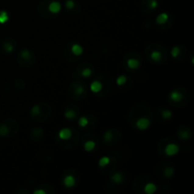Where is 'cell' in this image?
<instances>
[{
	"label": "cell",
	"instance_id": "cell-1",
	"mask_svg": "<svg viewBox=\"0 0 194 194\" xmlns=\"http://www.w3.org/2000/svg\"><path fill=\"white\" fill-rule=\"evenodd\" d=\"M150 125H151V120H150L149 118L143 117V118H140L136 120V126L138 130H141V131H145L147 130Z\"/></svg>",
	"mask_w": 194,
	"mask_h": 194
},
{
	"label": "cell",
	"instance_id": "cell-2",
	"mask_svg": "<svg viewBox=\"0 0 194 194\" xmlns=\"http://www.w3.org/2000/svg\"><path fill=\"white\" fill-rule=\"evenodd\" d=\"M179 153V146L175 143L168 144L165 148V153L168 156H173Z\"/></svg>",
	"mask_w": 194,
	"mask_h": 194
},
{
	"label": "cell",
	"instance_id": "cell-3",
	"mask_svg": "<svg viewBox=\"0 0 194 194\" xmlns=\"http://www.w3.org/2000/svg\"><path fill=\"white\" fill-rule=\"evenodd\" d=\"M63 183H64L65 188L71 189L76 185V178L74 177V175H72V174H67L65 177L64 178Z\"/></svg>",
	"mask_w": 194,
	"mask_h": 194
},
{
	"label": "cell",
	"instance_id": "cell-4",
	"mask_svg": "<svg viewBox=\"0 0 194 194\" xmlns=\"http://www.w3.org/2000/svg\"><path fill=\"white\" fill-rule=\"evenodd\" d=\"M58 136H59V138L62 140H68L72 136V131L69 128H63L59 131Z\"/></svg>",
	"mask_w": 194,
	"mask_h": 194
},
{
	"label": "cell",
	"instance_id": "cell-5",
	"mask_svg": "<svg viewBox=\"0 0 194 194\" xmlns=\"http://www.w3.org/2000/svg\"><path fill=\"white\" fill-rule=\"evenodd\" d=\"M61 10H62V5L59 1H51L48 5V11L53 14L59 13Z\"/></svg>",
	"mask_w": 194,
	"mask_h": 194
},
{
	"label": "cell",
	"instance_id": "cell-6",
	"mask_svg": "<svg viewBox=\"0 0 194 194\" xmlns=\"http://www.w3.org/2000/svg\"><path fill=\"white\" fill-rule=\"evenodd\" d=\"M127 66L133 70L138 69L140 67V61L136 58H129L127 60Z\"/></svg>",
	"mask_w": 194,
	"mask_h": 194
},
{
	"label": "cell",
	"instance_id": "cell-7",
	"mask_svg": "<svg viewBox=\"0 0 194 194\" xmlns=\"http://www.w3.org/2000/svg\"><path fill=\"white\" fill-rule=\"evenodd\" d=\"M170 100L173 102H180L183 100V94L178 90H173L170 94Z\"/></svg>",
	"mask_w": 194,
	"mask_h": 194
},
{
	"label": "cell",
	"instance_id": "cell-8",
	"mask_svg": "<svg viewBox=\"0 0 194 194\" xmlns=\"http://www.w3.org/2000/svg\"><path fill=\"white\" fill-rule=\"evenodd\" d=\"M150 57H151V59L153 62H155V63H159V62H161L162 59H163V54H162V52L159 51V50H153V51L151 52Z\"/></svg>",
	"mask_w": 194,
	"mask_h": 194
},
{
	"label": "cell",
	"instance_id": "cell-9",
	"mask_svg": "<svg viewBox=\"0 0 194 194\" xmlns=\"http://www.w3.org/2000/svg\"><path fill=\"white\" fill-rule=\"evenodd\" d=\"M90 90L94 93H99L102 90V83L100 81H94L90 84Z\"/></svg>",
	"mask_w": 194,
	"mask_h": 194
},
{
	"label": "cell",
	"instance_id": "cell-10",
	"mask_svg": "<svg viewBox=\"0 0 194 194\" xmlns=\"http://www.w3.org/2000/svg\"><path fill=\"white\" fill-rule=\"evenodd\" d=\"M168 20H169V14L167 12H162L156 17V23L158 25H164L168 22Z\"/></svg>",
	"mask_w": 194,
	"mask_h": 194
},
{
	"label": "cell",
	"instance_id": "cell-11",
	"mask_svg": "<svg viewBox=\"0 0 194 194\" xmlns=\"http://www.w3.org/2000/svg\"><path fill=\"white\" fill-rule=\"evenodd\" d=\"M71 51L74 55L80 56L83 53V48L81 45H79V44H74L71 48Z\"/></svg>",
	"mask_w": 194,
	"mask_h": 194
},
{
	"label": "cell",
	"instance_id": "cell-12",
	"mask_svg": "<svg viewBox=\"0 0 194 194\" xmlns=\"http://www.w3.org/2000/svg\"><path fill=\"white\" fill-rule=\"evenodd\" d=\"M156 189H157V187L153 182H150V183L146 184V186L144 187V191L147 194H153L156 191Z\"/></svg>",
	"mask_w": 194,
	"mask_h": 194
},
{
	"label": "cell",
	"instance_id": "cell-13",
	"mask_svg": "<svg viewBox=\"0 0 194 194\" xmlns=\"http://www.w3.org/2000/svg\"><path fill=\"white\" fill-rule=\"evenodd\" d=\"M114 183H116V184H120L123 182V180H124V178H123V175L121 172H116L115 174H113L111 176V178H110Z\"/></svg>",
	"mask_w": 194,
	"mask_h": 194
},
{
	"label": "cell",
	"instance_id": "cell-14",
	"mask_svg": "<svg viewBox=\"0 0 194 194\" xmlns=\"http://www.w3.org/2000/svg\"><path fill=\"white\" fill-rule=\"evenodd\" d=\"M178 136L181 139L185 140V139H189L191 136V134H190V132L188 129H181L178 132Z\"/></svg>",
	"mask_w": 194,
	"mask_h": 194
},
{
	"label": "cell",
	"instance_id": "cell-15",
	"mask_svg": "<svg viewBox=\"0 0 194 194\" xmlns=\"http://www.w3.org/2000/svg\"><path fill=\"white\" fill-rule=\"evenodd\" d=\"M95 147H96V143L94 142L93 140H88L86 141V142L84 143L83 145V148L86 152H92L95 150Z\"/></svg>",
	"mask_w": 194,
	"mask_h": 194
},
{
	"label": "cell",
	"instance_id": "cell-16",
	"mask_svg": "<svg viewBox=\"0 0 194 194\" xmlns=\"http://www.w3.org/2000/svg\"><path fill=\"white\" fill-rule=\"evenodd\" d=\"M10 134V128L5 123H2L0 125V136H7Z\"/></svg>",
	"mask_w": 194,
	"mask_h": 194
},
{
	"label": "cell",
	"instance_id": "cell-17",
	"mask_svg": "<svg viewBox=\"0 0 194 194\" xmlns=\"http://www.w3.org/2000/svg\"><path fill=\"white\" fill-rule=\"evenodd\" d=\"M3 49L5 50V52L7 53H12V52L14 50V46L13 44H12L11 42H6L3 44Z\"/></svg>",
	"mask_w": 194,
	"mask_h": 194
},
{
	"label": "cell",
	"instance_id": "cell-18",
	"mask_svg": "<svg viewBox=\"0 0 194 194\" xmlns=\"http://www.w3.org/2000/svg\"><path fill=\"white\" fill-rule=\"evenodd\" d=\"M174 174V169L171 167H167L166 169L164 170V175H165V177L167 179H170L171 178L172 176Z\"/></svg>",
	"mask_w": 194,
	"mask_h": 194
},
{
	"label": "cell",
	"instance_id": "cell-19",
	"mask_svg": "<svg viewBox=\"0 0 194 194\" xmlns=\"http://www.w3.org/2000/svg\"><path fill=\"white\" fill-rule=\"evenodd\" d=\"M10 17L6 11H1L0 12V24H5L9 21Z\"/></svg>",
	"mask_w": 194,
	"mask_h": 194
},
{
	"label": "cell",
	"instance_id": "cell-20",
	"mask_svg": "<svg viewBox=\"0 0 194 194\" xmlns=\"http://www.w3.org/2000/svg\"><path fill=\"white\" fill-rule=\"evenodd\" d=\"M65 117L69 120H72L77 117V113L74 110H66L65 112Z\"/></svg>",
	"mask_w": 194,
	"mask_h": 194
},
{
	"label": "cell",
	"instance_id": "cell-21",
	"mask_svg": "<svg viewBox=\"0 0 194 194\" xmlns=\"http://www.w3.org/2000/svg\"><path fill=\"white\" fill-rule=\"evenodd\" d=\"M109 163H110V157H108V156H103V157L101 158L100 161H99V166L101 167V168H104V167L108 166Z\"/></svg>",
	"mask_w": 194,
	"mask_h": 194
},
{
	"label": "cell",
	"instance_id": "cell-22",
	"mask_svg": "<svg viewBox=\"0 0 194 194\" xmlns=\"http://www.w3.org/2000/svg\"><path fill=\"white\" fill-rule=\"evenodd\" d=\"M40 113H41V107H40L39 104L34 105V106L30 110V115L32 117H37Z\"/></svg>",
	"mask_w": 194,
	"mask_h": 194
},
{
	"label": "cell",
	"instance_id": "cell-23",
	"mask_svg": "<svg viewBox=\"0 0 194 194\" xmlns=\"http://www.w3.org/2000/svg\"><path fill=\"white\" fill-rule=\"evenodd\" d=\"M20 55H21V57H22L24 60H30V59H31V57H32L31 52H30V49H23V50L21 51Z\"/></svg>",
	"mask_w": 194,
	"mask_h": 194
},
{
	"label": "cell",
	"instance_id": "cell-24",
	"mask_svg": "<svg viewBox=\"0 0 194 194\" xmlns=\"http://www.w3.org/2000/svg\"><path fill=\"white\" fill-rule=\"evenodd\" d=\"M75 93L79 96H82L85 93V87L81 83V84H79L78 86L75 87Z\"/></svg>",
	"mask_w": 194,
	"mask_h": 194
},
{
	"label": "cell",
	"instance_id": "cell-25",
	"mask_svg": "<svg viewBox=\"0 0 194 194\" xmlns=\"http://www.w3.org/2000/svg\"><path fill=\"white\" fill-rule=\"evenodd\" d=\"M180 52H181V48L178 46H175L172 48L171 51V54L173 58H177L180 55Z\"/></svg>",
	"mask_w": 194,
	"mask_h": 194
},
{
	"label": "cell",
	"instance_id": "cell-26",
	"mask_svg": "<svg viewBox=\"0 0 194 194\" xmlns=\"http://www.w3.org/2000/svg\"><path fill=\"white\" fill-rule=\"evenodd\" d=\"M93 71H92V69L89 68V67H85L83 69V71H82V76L84 77V78H88V77H90L92 75Z\"/></svg>",
	"mask_w": 194,
	"mask_h": 194
},
{
	"label": "cell",
	"instance_id": "cell-27",
	"mask_svg": "<svg viewBox=\"0 0 194 194\" xmlns=\"http://www.w3.org/2000/svg\"><path fill=\"white\" fill-rule=\"evenodd\" d=\"M161 114H162V117H163L165 119H170V118L172 117V112H171V110H168V109L162 110Z\"/></svg>",
	"mask_w": 194,
	"mask_h": 194
},
{
	"label": "cell",
	"instance_id": "cell-28",
	"mask_svg": "<svg viewBox=\"0 0 194 194\" xmlns=\"http://www.w3.org/2000/svg\"><path fill=\"white\" fill-rule=\"evenodd\" d=\"M79 125H80L81 127H83V128H84V127H86L87 126V124H88V118H86V117H81L80 118H79Z\"/></svg>",
	"mask_w": 194,
	"mask_h": 194
},
{
	"label": "cell",
	"instance_id": "cell-29",
	"mask_svg": "<svg viewBox=\"0 0 194 194\" xmlns=\"http://www.w3.org/2000/svg\"><path fill=\"white\" fill-rule=\"evenodd\" d=\"M127 82V77L124 76V75H121L119 77L117 78V84L118 85H123V84H125Z\"/></svg>",
	"mask_w": 194,
	"mask_h": 194
},
{
	"label": "cell",
	"instance_id": "cell-30",
	"mask_svg": "<svg viewBox=\"0 0 194 194\" xmlns=\"http://www.w3.org/2000/svg\"><path fill=\"white\" fill-rule=\"evenodd\" d=\"M103 137H104V140L106 141V142H110V141H112V139H113V133H112V131L111 130H108V131L105 132Z\"/></svg>",
	"mask_w": 194,
	"mask_h": 194
},
{
	"label": "cell",
	"instance_id": "cell-31",
	"mask_svg": "<svg viewBox=\"0 0 194 194\" xmlns=\"http://www.w3.org/2000/svg\"><path fill=\"white\" fill-rule=\"evenodd\" d=\"M75 7V1L74 0H66L65 1V8L67 10H73Z\"/></svg>",
	"mask_w": 194,
	"mask_h": 194
},
{
	"label": "cell",
	"instance_id": "cell-32",
	"mask_svg": "<svg viewBox=\"0 0 194 194\" xmlns=\"http://www.w3.org/2000/svg\"><path fill=\"white\" fill-rule=\"evenodd\" d=\"M149 7L151 10H155L158 7V1L157 0H150L149 1Z\"/></svg>",
	"mask_w": 194,
	"mask_h": 194
},
{
	"label": "cell",
	"instance_id": "cell-33",
	"mask_svg": "<svg viewBox=\"0 0 194 194\" xmlns=\"http://www.w3.org/2000/svg\"><path fill=\"white\" fill-rule=\"evenodd\" d=\"M34 194H46V191L43 190V189H36L33 191Z\"/></svg>",
	"mask_w": 194,
	"mask_h": 194
}]
</instances>
